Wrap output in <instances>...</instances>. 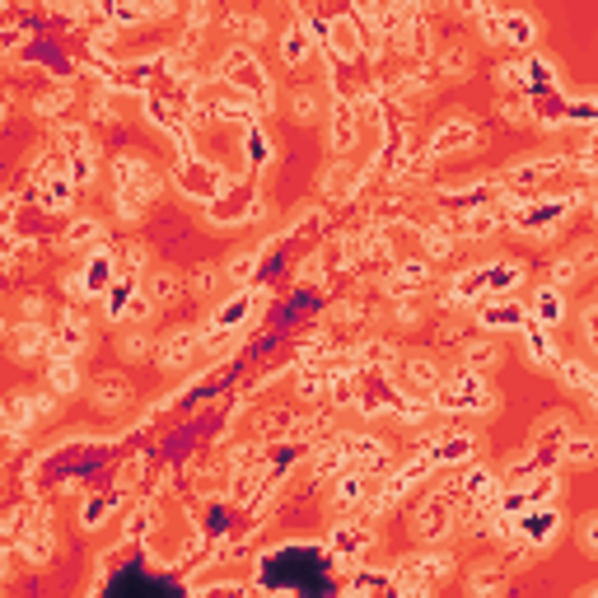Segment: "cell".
<instances>
[{"label": "cell", "mask_w": 598, "mask_h": 598, "mask_svg": "<svg viewBox=\"0 0 598 598\" xmlns=\"http://www.w3.org/2000/svg\"><path fill=\"white\" fill-rule=\"evenodd\" d=\"M556 370H561V384L575 388V393H594V388H598V374L589 370L584 360H561Z\"/></svg>", "instance_id": "cell-40"}, {"label": "cell", "mask_w": 598, "mask_h": 598, "mask_svg": "<svg viewBox=\"0 0 598 598\" xmlns=\"http://www.w3.org/2000/svg\"><path fill=\"white\" fill-rule=\"evenodd\" d=\"M589 458H594V444L580 440V435H570V444H566V454H561V463H589Z\"/></svg>", "instance_id": "cell-53"}, {"label": "cell", "mask_w": 598, "mask_h": 598, "mask_svg": "<svg viewBox=\"0 0 598 598\" xmlns=\"http://www.w3.org/2000/svg\"><path fill=\"white\" fill-rule=\"evenodd\" d=\"M290 108H295L299 122H314V117H318V94H314V89H299L295 99H290Z\"/></svg>", "instance_id": "cell-50"}, {"label": "cell", "mask_w": 598, "mask_h": 598, "mask_svg": "<svg viewBox=\"0 0 598 598\" xmlns=\"http://www.w3.org/2000/svg\"><path fill=\"white\" fill-rule=\"evenodd\" d=\"M197 351H201V328H173L159 337V365H169V370L192 365Z\"/></svg>", "instance_id": "cell-18"}, {"label": "cell", "mask_w": 598, "mask_h": 598, "mask_svg": "<svg viewBox=\"0 0 598 598\" xmlns=\"http://www.w3.org/2000/svg\"><path fill=\"white\" fill-rule=\"evenodd\" d=\"M547 332H552V328H542V323H533V318L524 323L528 360H538V365H561V356H556V342L547 337Z\"/></svg>", "instance_id": "cell-35"}, {"label": "cell", "mask_w": 598, "mask_h": 598, "mask_svg": "<svg viewBox=\"0 0 598 598\" xmlns=\"http://www.w3.org/2000/svg\"><path fill=\"white\" fill-rule=\"evenodd\" d=\"M486 295H491V285H486V267H468V271H458V276H454L444 304H472V299H486Z\"/></svg>", "instance_id": "cell-30"}, {"label": "cell", "mask_w": 598, "mask_h": 598, "mask_svg": "<svg viewBox=\"0 0 598 598\" xmlns=\"http://www.w3.org/2000/svg\"><path fill=\"white\" fill-rule=\"evenodd\" d=\"M505 220H510V211H505V197H500L496 206H477V211L458 215L454 229H458V239H491Z\"/></svg>", "instance_id": "cell-21"}, {"label": "cell", "mask_w": 598, "mask_h": 598, "mask_svg": "<svg viewBox=\"0 0 598 598\" xmlns=\"http://www.w3.org/2000/svg\"><path fill=\"white\" fill-rule=\"evenodd\" d=\"M75 178L71 169H61V159H43L38 164V206L43 211H71V201H75Z\"/></svg>", "instance_id": "cell-11"}, {"label": "cell", "mask_w": 598, "mask_h": 598, "mask_svg": "<svg viewBox=\"0 0 598 598\" xmlns=\"http://www.w3.org/2000/svg\"><path fill=\"white\" fill-rule=\"evenodd\" d=\"M248 159H253V164H267L271 159V141H267V131L257 127V122H248Z\"/></svg>", "instance_id": "cell-47"}, {"label": "cell", "mask_w": 598, "mask_h": 598, "mask_svg": "<svg viewBox=\"0 0 598 598\" xmlns=\"http://www.w3.org/2000/svg\"><path fill=\"white\" fill-rule=\"evenodd\" d=\"M440 384H444V374H440V365L430 356H412V360H402L398 365V374H393V388H398L402 398H435L440 393Z\"/></svg>", "instance_id": "cell-10"}, {"label": "cell", "mask_w": 598, "mask_h": 598, "mask_svg": "<svg viewBox=\"0 0 598 598\" xmlns=\"http://www.w3.org/2000/svg\"><path fill=\"white\" fill-rule=\"evenodd\" d=\"M253 262H257L253 253H239V257H234V262H229L225 281H248V271H253Z\"/></svg>", "instance_id": "cell-54"}, {"label": "cell", "mask_w": 598, "mask_h": 598, "mask_svg": "<svg viewBox=\"0 0 598 598\" xmlns=\"http://www.w3.org/2000/svg\"><path fill=\"white\" fill-rule=\"evenodd\" d=\"M304 281H323V257H309V267H304Z\"/></svg>", "instance_id": "cell-60"}, {"label": "cell", "mask_w": 598, "mask_h": 598, "mask_svg": "<svg viewBox=\"0 0 598 598\" xmlns=\"http://www.w3.org/2000/svg\"><path fill=\"white\" fill-rule=\"evenodd\" d=\"M225 24L239 33V38H262V33H267V19H257V15H229Z\"/></svg>", "instance_id": "cell-48"}, {"label": "cell", "mask_w": 598, "mask_h": 598, "mask_svg": "<svg viewBox=\"0 0 598 598\" xmlns=\"http://www.w3.org/2000/svg\"><path fill=\"white\" fill-rule=\"evenodd\" d=\"M360 500H370V472H346L337 477V491H332V510H351Z\"/></svg>", "instance_id": "cell-33"}, {"label": "cell", "mask_w": 598, "mask_h": 598, "mask_svg": "<svg viewBox=\"0 0 598 598\" xmlns=\"http://www.w3.org/2000/svg\"><path fill=\"white\" fill-rule=\"evenodd\" d=\"M468 514H477V510L463 500V491H458V486H440V491H430V496L421 500L412 528H416V538L421 542H444Z\"/></svg>", "instance_id": "cell-3"}, {"label": "cell", "mask_w": 598, "mask_h": 598, "mask_svg": "<svg viewBox=\"0 0 598 598\" xmlns=\"http://www.w3.org/2000/svg\"><path fill=\"white\" fill-rule=\"evenodd\" d=\"M505 584H510V570L505 566H477V575H472V598H505Z\"/></svg>", "instance_id": "cell-39"}, {"label": "cell", "mask_w": 598, "mask_h": 598, "mask_svg": "<svg viewBox=\"0 0 598 598\" xmlns=\"http://www.w3.org/2000/svg\"><path fill=\"white\" fill-rule=\"evenodd\" d=\"M159 197V173L136 155L113 159V211L122 220H141V211Z\"/></svg>", "instance_id": "cell-2"}, {"label": "cell", "mask_w": 598, "mask_h": 598, "mask_svg": "<svg viewBox=\"0 0 598 598\" xmlns=\"http://www.w3.org/2000/svg\"><path fill=\"white\" fill-rule=\"evenodd\" d=\"M561 533V514L552 510V505H528L524 514H519V552H538V547H547V542Z\"/></svg>", "instance_id": "cell-12"}, {"label": "cell", "mask_w": 598, "mask_h": 598, "mask_svg": "<svg viewBox=\"0 0 598 598\" xmlns=\"http://www.w3.org/2000/svg\"><path fill=\"white\" fill-rule=\"evenodd\" d=\"M458 491H463V500H468L477 514L496 510L500 500H505V482H500L491 468H468L463 472V482H458Z\"/></svg>", "instance_id": "cell-17"}, {"label": "cell", "mask_w": 598, "mask_h": 598, "mask_svg": "<svg viewBox=\"0 0 598 598\" xmlns=\"http://www.w3.org/2000/svg\"><path fill=\"white\" fill-rule=\"evenodd\" d=\"M52 416V398L47 393H15V398L5 402V435L19 440L33 421H47Z\"/></svg>", "instance_id": "cell-15"}, {"label": "cell", "mask_w": 598, "mask_h": 598, "mask_svg": "<svg viewBox=\"0 0 598 598\" xmlns=\"http://www.w3.org/2000/svg\"><path fill=\"white\" fill-rule=\"evenodd\" d=\"M533 38H538V19L524 10H500V43L533 47Z\"/></svg>", "instance_id": "cell-31"}, {"label": "cell", "mask_w": 598, "mask_h": 598, "mask_svg": "<svg viewBox=\"0 0 598 598\" xmlns=\"http://www.w3.org/2000/svg\"><path fill=\"white\" fill-rule=\"evenodd\" d=\"M556 169H561V159H538V164H524V169H514V173H510V183H519V187H514V192L524 197V187L542 183V178H552Z\"/></svg>", "instance_id": "cell-42"}, {"label": "cell", "mask_w": 598, "mask_h": 598, "mask_svg": "<svg viewBox=\"0 0 598 598\" xmlns=\"http://www.w3.org/2000/svg\"><path fill=\"white\" fill-rule=\"evenodd\" d=\"M584 332H589V346L598 351V309H589V318H584Z\"/></svg>", "instance_id": "cell-59"}, {"label": "cell", "mask_w": 598, "mask_h": 598, "mask_svg": "<svg viewBox=\"0 0 598 598\" xmlns=\"http://www.w3.org/2000/svg\"><path fill=\"white\" fill-rule=\"evenodd\" d=\"M183 192H192L197 201H211L225 192V169H215L206 159H183Z\"/></svg>", "instance_id": "cell-20"}, {"label": "cell", "mask_w": 598, "mask_h": 598, "mask_svg": "<svg viewBox=\"0 0 598 598\" xmlns=\"http://www.w3.org/2000/svg\"><path fill=\"white\" fill-rule=\"evenodd\" d=\"M435 407H444V412H491L496 398H491V388L482 384V374L454 370V374H444L440 393H435Z\"/></svg>", "instance_id": "cell-7"}, {"label": "cell", "mask_w": 598, "mask_h": 598, "mask_svg": "<svg viewBox=\"0 0 598 598\" xmlns=\"http://www.w3.org/2000/svg\"><path fill=\"white\" fill-rule=\"evenodd\" d=\"M281 57H285V66H304V61L314 57V24H309V19H295V24L285 29Z\"/></svg>", "instance_id": "cell-28"}, {"label": "cell", "mask_w": 598, "mask_h": 598, "mask_svg": "<svg viewBox=\"0 0 598 598\" xmlns=\"http://www.w3.org/2000/svg\"><path fill=\"white\" fill-rule=\"evenodd\" d=\"M575 276H584V271H580V262H575V253H570V257H561V262H556V267H552V285H556V290H566V285L575 281Z\"/></svg>", "instance_id": "cell-52"}, {"label": "cell", "mask_w": 598, "mask_h": 598, "mask_svg": "<svg viewBox=\"0 0 598 598\" xmlns=\"http://www.w3.org/2000/svg\"><path fill=\"white\" fill-rule=\"evenodd\" d=\"M117 267H122V262H113V257L108 253H94L85 262V267L80 271H71V276H66V290H71L75 299H89V295H108V285L117 281Z\"/></svg>", "instance_id": "cell-13"}, {"label": "cell", "mask_w": 598, "mask_h": 598, "mask_svg": "<svg viewBox=\"0 0 598 598\" xmlns=\"http://www.w3.org/2000/svg\"><path fill=\"white\" fill-rule=\"evenodd\" d=\"M477 318H482V328H491V332H524L528 309L519 299H486L482 309H477Z\"/></svg>", "instance_id": "cell-24"}, {"label": "cell", "mask_w": 598, "mask_h": 598, "mask_svg": "<svg viewBox=\"0 0 598 598\" xmlns=\"http://www.w3.org/2000/svg\"><path fill=\"white\" fill-rule=\"evenodd\" d=\"M332 561H337V570H351L360 561V556L374 547V528L370 524H337L332 528Z\"/></svg>", "instance_id": "cell-16"}, {"label": "cell", "mask_w": 598, "mask_h": 598, "mask_svg": "<svg viewBox=\"0 0 598 598\" xmlns=\"http://www.w3.org/2000/svg\"><path fill=\"white\" fill-rule=\"evenodd\" d=\"M10 351H15V360L52 356V332H47L43 323H19L15 337H10Z\"/></svg>", "instance_id": "cell-27"}, {"label": "cell", "mask_w": 598, "mask_h": 598, "mask_svg": "<svg viewBox=\"0 0 598 598\" xmlns=\"http://www.w3.org/2000/svg\"><path fill=\"white\" fill-rule=\"evenodd\" d=\"M257 299H267V290H243V295L225 299V304H220V309H215V314L206 318V323H201V346H211V351H220L229 332L243 328V323L253 318Z\"/></svg>", "instance_id": "cell-9"}, {"label": "cell", "mask_w": 598, "mask_h": 598, "mask_svg": "<svg viewBox=\"0 0 598 598\" xmlns=\"http://www.w3.org/2000/svg\"><path fill=\"white\" fill-rule=\"evenodd\" d=\"M426 248L430 257H449L458 248V229L454 220H440V225H426Z\"/></svg>", "instance_id": "cell-41"}, {"label": "cell", "mask_w": 598, "mask_h": 598, "mask_svg": "<svg viewBox=\"0 0 598 598\" xmlns=\"http://www.w3.org/2000/svg\"><path fill=\"white\" fill-rule=\"evenodd\" d=\"M472 145H477V122H468V117H454V122H444V127L435 131V141H430V159L463 155V150H472Z\"/></svg>", "instance_id": "cell-23"}, {"label": "cell", "mask_w": 598, "mask_h": 598, "mask_svg": "<svg viewBox=\"0 0 598 598\" xmlns=\"http://www.w3.org/2000/svg\"><path fill=\"white\" fill-rule=\"evenodd\" d=\"M440 71L449 75V80H463V75L472 71V57L463 52V47H444V52H440Z\"/></svg>", "instance_id": "cell-46"}, {"label": "cell", "mask_w": 598, "mask_h": 598, "mask_svg": "<svg viewBox=\"0 0 598 598\" xmlns=\"http://www.w3.org/2000/svg\"><path fill=\"white\" fill-rule=\"evenodd\" d=\"M43 314H47L43 295H24V323H43Z\"/></svg>", "instance_id": "cell-56"}, {"label": "cell", "mask_w": 598, "mask_h": 598, "mask_svg": "<svg viewBox=\"0 0 598 598\" xmlns=\"http://www.w3.org/2000/svg\"><path fill=\"white\" fill-rule=\"evenodd\" d=\"M10 547L24 552L29 561H47L52 556V524H47L43 505H24L10 514Z\"/></svg>", "instance_id": "cell-8"}, {"label": "cell", "mask_w": 598, "mask_h": 598, "mask_svg": "<svg viewBox=\"0 0 598 598\" xmlns=\"http://www.w3.org/2000/svg\"><path fill=\"white\" fill-rule=\"evenodd\" d=\"M178 295H183V281H178L173 271H150V276H145V299H150L155 309L178 304Z\"/></svg>", "instance_id": "cell-34"}, {"label": "cell", "mask_w": 598, "mask_h": 598, "mask_svg": "<svg viewBox=\"0 0 598 598\" xmlns=\"http://www.w3.org/2000/svg\"><path fill=\"white\" fill-rule=\"evenodd\" d=\"M426 454L435 468H449V463H468L477 454V440H472L468 430H444L435 440H426Z\"/></svg>", "instance_id": "cell-19"}, {"label": "cell", "mask_w": 598, "mask_h": 598, "mask_svg": "<svg viewBox=\"0 0 598 598\" xmlns=\"http://www.w3.org/2000/svg\"><path fill=\"white\" fill-rule=\"evenodd\" d=\"M47 379H52L57 393H75V388H80V360L52 356V374H47Z\"/></svg>", "instance_id": "cell-44"}, {"label": "cell", "mask_w": 598, "mask_h": 598, "mask_svg": "<svg viewBox=\"0 0 598 598\" xmlns=\"http://www.w3.org/2000/svg\"><path fill=\"white\" fill-rule=\"evenodd\" d=\"M99 239V225L94 220H75L71 229H66V248H85V243Z\"/></svg>", "instance_id": "cell-49"}, {"label": "cell", "mask_w": 598, "mask_h": 598, "mask_svg": "<svg viewBox=\"0 0 598 598\" xmlns=\"http://www.w3.org/2000/svg\"><path fill=\"white\" fill-rule=\"evenodd\" d=\"M24 257H33L29 243H19L15 234H10V267H24Z\"/></svg>", "instance_id": "cell-58"}, {"label": "cell", "mask_w": 598, "mask_h": 598, "mask_svg": "<svg viewBox=\"0 0 598 598\" xmlns=\"http://www.w3.org/2000/svg\"><path fill=\"white\" fill-rule=\"evenodd\" d=\"M356 136H360V113L351 103H337V108H332V131H328L332 155L337 159L351 155V150H356Z\"/></svg>", "instance_id": "cell-26"}, {"label": "cell", "mask_w": 598, "mask_h": 598, "mask_svg": "<svg viewBox=\"0 0 598 598\" xmlns=\"http://www.w3.org/2000/svg\"><path fill=\"white\" fill-rule=\"evenodd\" d=\"M496 365H500V346L496 342H472L468 346V365H463V370L486 374V370H496Z\"/></svg>", "instance_id": "cell-45"}, {"label": "cell", "mask_w": 598, "mask_h": 598, "mask_svg": "<svg viewBox=\"0 0 598 598\" xmlns=\"http://www.w3.org/2000/svg\"><path fill=\"white\" fill-rule=\"evenodd\" d=\"M449 570H454V561L444 552L407 556V561H398V570H393V589H398V598H430Z\"/></svg>", "instance_id": "cell-5"}, {"label": "cell", "mask_w": 598, "mask_h": 598, "mask_svg": "<svg viewBox=\"0 0 598 598\" xmlns=\"http://www.w3.org/2000/svg\"><path fill=\"white\" fill-rule=\"evenodd\" d=\"M594 215H598V206H594Z\"/></svg>", "instance_id": "cell-62"}, {"label": "cell", "mask_w": 598, "mask_h": 598, "mask_svg": "<svg viewBox=\"0 0 598 598\" xmlns=\"http://www.w3.org/2000/svg\"><path fill=\"white\" fill-rule=\"evenodd\" d=\"M528 318L542 323V328H561V318H566V295L556 290V285H542L533 304H528Z\"/></svg>", "instance_id": "cell-29"}, {"label": "cell", "mask_w": 598, "mask_h": 598, "mask_svg": "<svg viewBox=\"0 0 598 598\" xmlns=\"http://www.w3.org/2000/svg\"><path fill=\"white\" fill-rule=\"evenodd\" d=\"M113 510H117V496H113V491H103V496H85V505H80V524H85V528H99Z\"/></svg>", "instance_id": "cell-43"}, {"label": "cell", "mask_w": 598, "mask_h": 598, "mask_svg": "<svg viewBox=\"0 0 598 598\" xmlns=\"http://www.w3.org/2000/svg\"><path fill=\"white\" fill-rule=\"evenodd\" d=\"M66 103H71V89H52V94H43L33 108H38V117H57Z\"/></svg>", "instance_id": "cell-51"}, {"label": "cell", "mask_w": 598, "mask_h": 598, "mask_svg": "<svg viewBox=\"0 0 598 598\" xmlns=\"http://www.w3.org/2000/svg\"><path fill=\"white\" fill-rule=\"evenodd\" d=\"M323 43H328L332 61H356L360 52H365V43H360V33H356V19H332V24H323Z\"/></svg>", "instance_id": "cell-25"}, {"label": "cell", "mask_w": 598, "mask_h": 598, "mask_svg": "<svg viewBox=\"0 0 598 598\" xmlns=\"http://www.w3.org/2000/svg\"><path fill=\"white\" fill-rule=\"evenodd\" d=\"M589 398H594V407H598V388H594V393H589Z\"/></svg>", "instance_id": "cell-61"}, {"label": "cell", "mask_w": 598, "mask_h": 598, "mask_svg": "<svg viewBox=\"0 0 598 598\" xmlns=\"http://www.w3.org/2000/svg\"><path fill=\"white\" fill-rule=\"evenodd\" d=\"M141 290H145V285L136 281V267L122 262V267H117V281L108 285V295H103V314H108V318H127L131 304L141 299Z\"/></svg>", "instance_id": "cell-22"}, {"label": "cell", "mask_w": 598, "mask_h": 598, "mask_svg": "<svg viewBox=\"0 0 598 598\" xmlns=\"http://www.w3.org/2000/svg\"><path fill=\"white\" fill-rule=\"evenodd\" d=\"M94 346V328H89V318L80 309H66L52 332V356H66V360H80Z\"/></svg>", "instance_id": "cell-14"}, {"label": "cell", "mask_w": 598, "mask_h": 598, "mask_svg": "<svg viewBox=\"0 0 598 598\" xmlns=\"http://www.w3.org/2000/svg\"><path fill=\"white\" fill-rule=\"evenodd\" d=\"M426 281H430V262H398L393 276H388V295L407 299V295H416Z\"/></svg>", "instance_id": "cell-32"}, {"label": "cell", "mask_w": 598, "mask_h": 598, "mask_svg": "<svg viewBox=\"0 0 598 598\" xmlns=\"http://www.w3.org/2000/svg\"><path fill=\"white\" fill-rule=\"evenodd\" d=\"M94 402H99V412H117V407L131 402V384L122 374H103L99 384H94Z\"/></svg>", "instance_id": "cell-36"}, {"label": "cell", "mask_w": 598, "mask_h": 598, "mask_svg": "<svg viewBox=\"0 0 598 598\" xmlns=\"http://www.w3.org/2000/svg\"><path fill=\"white\" fill-rule=\"evenodd\" d=\"M519 281H524V262H510V257L486 262V285H491V295H510Z\"/></svg>", "instance_id": "cell-38"}, {"label": "cell", "mask_w": 598, "mask_h": 598, "mask_svg": "<svg viewBox=\"0 0 598 598\" xmlns=\"http://www.w3.org/2000/svg\"><path fill=\"white\" fill-rule=\"evenodd\" d=\"M589 598H598V594H589Z\"/></svg>", "instance_id": "cell-63"}, {"label": "cell", "mask_w": 598, "mask_h": 598, "mask_svg": "<svg viewBox=\"0 0 598 598\" xmlns=\"http://www.w3.org/2000/svg\"><path fill=\"white\" fill-rule=\"evenodd\" d=\"M314 468H318V477L379 472V468H388V444L374 440V435H351V430H342V435H332V440L318 449Z\"/></svg>", "instance_id": "cell-1"}, {"label": "cell", "mask_w": 598, "mask_h": 598, "mask_svg": "<svg viewBox=\"0 0 598 598\" xmlns=\"http://www.w3.org/2000/svg\"><path fill=\"white\" fill-rule=\"evenodd\" d=\"M122 356H150V342H145V332H127V337H122Z\"/></svg>", "instance_id": "cell-55"}, {"label": "cell", "mask_w": 598, "mask_h": 598, "mask_svg": "<svg viewBox=\"0 0 598 598\" xmlns=\"http://www.w3.org/2000/svg\"><path fill=\"white\" fill-rule=\"evenodd\" d=\"M547 71H552V66H547V61H510V66H500V80H505V85H547Z\"/></svg>", "instance_id": "cell-37"}, {"label": "cell", "mask_w": 598, "mask_h": 598, "mask_svg": "<svg viewBox=\"0 0 598 598\" xmlns=\"http://www.w3.org/2000/svg\"><path fill=\"white\" fill-rule=\"evenodd\" d=\"M570 444V421L561 412H552L547 421H538V430H533V444H528V458L514 468V482H528L533 472H552V463H561V454H566Z\"/></svg>", "instance_id": "cell-4"}, {"label": "cell", "mask_w": 598, "mask_h": 598, "mask_svg": "<svg viewBox=\"0 0 598 598\" xmlns=\"http://www.w3.org/2000/svg\"><path fill=\"white\" fill-rule=\"evenodd\" d=\"M220 85L239 89V94H248L253 103L262 99V108H271V80L248 47H229L225 57H220Z\"/></svg>", "instance_id": "cell-6"}, {"label": "cell", "mask_w": 598, "mask_h": 598, "mask_svg": "<svg viewBox=\"0 0 598 598\" xmlns=\"http://www.w3.org/2000/svg\"><path fill=\"white\" fill-rule=\"evenodd\" d=\"M580 542L589 547V552H598V514H589V519L580 524Z\"/></svg>", "instance_id": "cell-57"}]
</instances>
